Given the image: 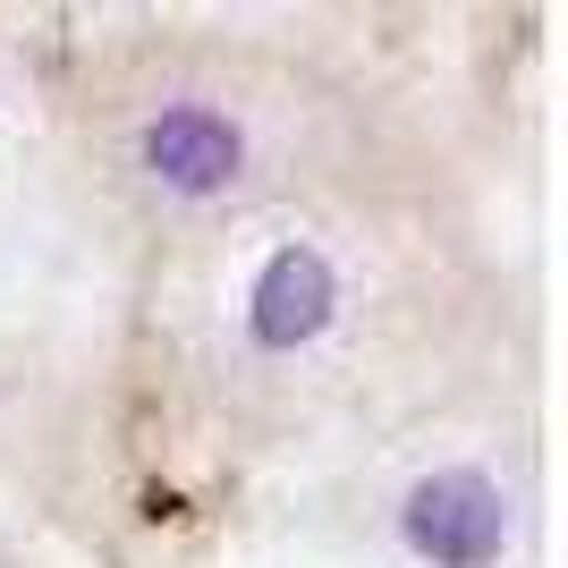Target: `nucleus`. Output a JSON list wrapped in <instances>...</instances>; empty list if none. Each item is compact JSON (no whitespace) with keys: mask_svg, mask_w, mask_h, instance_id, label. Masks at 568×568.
Returning a JSON list of instances; mask_svg holds the SVG:
<instances>
[{"mask_svg":"<svg viewBox=\"0 0 568 568\" xmlns=\"http://www.w3.org/2000/svg\"><path fill=\"white\" fill-rule=\"evenodd\" d=\"M237 162H246L237 128H230L221 111H204V102H170V111L144 128V170H153L162 187H179V195H213V187H230Z\"/></svg>","mask_w":568,"mask_h":568,"instance_id":"nucleus-2","label":"nucleus"},{"mask_svg":"<svg viewBox=\"0 0 568 568\" xmlns=\"http://www.w3.org/2000/svg\"><path fill=\"white\" fill-rule=\"evenodd\" d=\"M339 288H332V263L314 255V246H281V255L263 263L255 281V306H246V323H255L263 348H306L323 323H332Z\"/></svg>","mask_w":568,"mask_h":568,"instance_id":"nucleus-3","label":"nucleus"},{"mask_svg":"<svg viewBox=\"0 0 568 568\" xmlns=\"http://www.w3.org/2000/svg\"><path fill=\"white\" fill-rule=\"evenodd\" d=\"M407 544L442 568H493L500 544H509V509L484 475L450 467V475H425L407 493Z\"/></svg>","mask_w":568,"mask_h":568,"instance_id":"nucleus-1","label":"nucleus"}]
</instances>
